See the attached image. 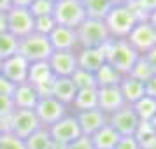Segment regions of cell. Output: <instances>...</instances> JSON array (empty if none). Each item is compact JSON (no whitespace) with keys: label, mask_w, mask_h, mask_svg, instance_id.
<instances>
[{"label":"cell","mask_w":156,"mask_h":149,"mask_svg":"<svg viewBox=\"0 0 156 149\" xmlns=\"http://www.w3.org/2000/svg\"><path fill=\"white\" fill-rule=\"evenodd\" d=\"M140 20H144V18L139 14L133 0H126V2L116 4L104 21H105L107 30L112 39H126L130 32L133 30V27L137 25V21H140Z\"/></svg>","instance_id":"1"},{"label":"cell","mask_w":156,"mask_h":149,"mask_svg":"<svg viewBox=\"0 0 156 149\" xmlns=\"http://www.w3.org/2000/svg\"><path fill=\"white\" fill-rule=\"evenodd\" d=\"M104 53H105V63L114 67L123 76L130 74V70L133 69L135 62L140 56L130 46V42H128L126 39H111L104 46Z\"/></svg>","instance_id":"2"},{"label":"cell","mask_w":156,"mask_h":149,"mask_svg":"<svg viewBox=\"0 0 156 149\" xmlns=\"http://www.w3.org/2000/svg\"><path fill=\"white\" fill-rule=\"evenodd\" d=\"M77 34V46L79 49L86 48H104L112 37L107 30V25L104 20H91L86 18L84 21L76 28Z\"/></svg>","instance_id":"3"},{"label":"cell","mask_w":156,"mask_h":149,"mask_svg":"<svg viewBox=\"0 0 156 149\" xmlns=\"http://www.w3.org/2000/svg\"><path fill=\"white\" fill-rule=\"evenodd\" d=\"M53 46L46 35H41L37 32H32L30 35L20 39L18 44V55H21L27 62L35 63V62H48L53 55Z\"/></svg>","instance_id":"4"},{"label":"cell","mask_w":156,"mask_h":149,"mask_svg":"<svg viewBox=\"0 0 156 149\" xmlns=\"http://www.w3.org/2000/svg\"><path fill=\"white\" fill-rule=\"evenodd\" d=\"M42 126L34 109H16L9 119L4 121V130L14 133L20 139H28L30 135Z\"/></svg>","instance_id":"5"},{"label":"cell","mask_w":156,"mask_h":149,"mask_svg":"<svg viewBox=\"0 0 156 149\" xmlns=\"http://www.w3.org/2000/svg\"><path fill=\"white\" fill-rule=\"evenodd\" d=\"M53 18H55L56 25H60V27L76 30L88 16H86L83 0H60V2L55 4Z\"/></svg>","instance_id":"6"},{"label":"cell","mask_w":156,"mask_h":149,"mask_svg":"<svg viewBox=\"0 0 156 149\" xmlns=\"http://www.w3.org/2000/svg\"><path fill=\"white\" fill-rule=\"evenodd\" d=\"M49 133H51V139L55 140L58 147H65L67 144L74 142L76 139L81 137V128H79V123H77V118L74 112H69L65 118H62L60 121H56L55 125H51L49 128Z\"/></svg>","instance_id":"7"},{"label":"cell","mask_w":156,"mask_h":149,"mask_svg":"<svg viewBox=\"0 0 156 149\" xmlns=\"http://www.w3.org/2000/svg\"><path fill=\"white\" fill-rule=\"evenodd\" d=\"M34 111L41 121V125L46 128H49L51 125H55L56 121H60L70 112V109L55 97H41Z\"/></svg>","instance_id":"8"},{"label":"cell","mask_w":156,"mask_h":149,"mask_svg":"<svg viewBox=\"0 0 156 149\" xmlns=\"http://www.w3.org/2000/svg\"><path fill=\"white\" fill-rule=\"evenodd\" d=\"M126 41L139 55H147L153 48H156V30L147 20H140L130 32Z\"/></svg>","instance_id":"9"},{"label":"cell","mask_w":156,"mask_h":149,"mask_svg":"<svg viewBox=\"0 0 156 149\" xmlns=\"http://www.w3.org/2000/svg\"><path fill=\"white\" fill-rule=\"evenodd\" d=\"M7 16V32L18 39L30 35L35 27V18L25 7H9L5 11Z\"/></svg>","instance_id":"10"},{"label":"cell","mask_w":156,"mask_h":149,"mask_svg":"<svg viewBox=\"0 0 156 149\" xmlns=\"http://www.w3.org/2000/svg\"><path fill=\"white\" fill-rule=\"evenodd\" d=\"M107 123L121 135V137H126V135H133L137 126H139V118L135 114L133 107L132 105H123L119 111H116L114 114L107 116Z\"/></svg>","instance_id":"11"},{"label":"cell","mask_w":156,"mask_h":149,"mask_svg":"<svg viewBox=\"0 0 156 149\" xmlns=\"http://www.w3.org/2000/svg\"><path fill=\"white\" fill-rule=\"evenodd\" d=\"M48 63L55 77H70L77 70V51H53Z\"/></svg>","instance_id":"12"},{"label":"cell","mask_w":156,"mask_h":149,"mask_svg":"<svg viewBox=\"0 0 156 149\" xmlns=\"http://www.w3.org/2000/svg\"><path fill=\"white\" fill-rule=\"evenodd\" d=\"M28 67H30V62H27L21 55H14V56L2 62V76L5 79H9L12 84L18 86L21 83H27Z\"/></svg>","instance_id":"13"},{"label":"cell","mask_w":156,"mask_h":149,"mask_svg":"<svg viewBox=\"0 0 156 149\" xmlns=\"http://www.w3.org/2000/svg\"><path fill=\"white\" fill-rule=\"evenodd\" d=\"M48 39H49V42L55 51H77L79 49L77 34H76L74 28H67V27L56 25L55 30L48 35Z\"/></svg>","instance_id":"14"},{"label":"cell","mask_w":156,"mask_h":149,"mask_svg":"<svg viewBox=\"0 0 156 149\" xmlns=\"http://www.w3.org/2000/svg\"><path fill=\"white\" fill-rule=\"evenodd\" d=\"M125 104V98L121 95L119 86H109V88H98V109L104 114L111 116L116 111H119Z\"/></svg>","instance_id":"15"},{"label":"cell","mask_w":156,"mask_h":149,"mask_svg":"<svg viewBox=\"0 0 156 149\" xmlns=\"http://www.w3.org/2000/svg\"><path fill=\"white\" fill-rule=\"evenodd\" d=\"M81 133L91 137L97 133L102 126L107 125V114H104L100 109H91V111H84V112H76Z\"/></svg>","instance_id":"16"},{"label":"cell","mask_w":156,"mask_h":149,"mask_svg":"<svg viewBox=\"0 0 156 149\" xmlns=\"http://www.w3.org/2000/svg\"><path fill=\"white\" fill-rule=\"evenodd\" d=\"M105 63V53L104 48H86V49H77V69L88 72L98 70Z\"/></svg>","instance_id":"17"},{"label":"cell","mask_w":156,"mask_h":149,"mask_svg":"<svg viewBox=\"0 0 156 149\" xmlns=\"http://www.w3.org/2000/svg\"><path fill=\"white\" fill-rule=\"evenodd\" d=\"M39 98H41V95L37 91V88L32 86L30 83L18 84L12 93V102H14L16 109H35Z\"/></svg>","instance_id":"18"},{"label":"cell","mask_w":156,"mask_h":149,"mask_svg":"<svg viewBox=\"0 0 156 149\" xmlns=\"http://www.w3.org/2000/svg\"><path fill=\"white\" fill-rule=\"evenodd\" d=\"M119 90H121V95H123L126 105H133L135 102H139L146 95L144 83L139 81V79L132 77V76H123V79H121V83H119Z\"/></svg>","instance_id":"19"},{"label":"cell","mask_w":156,"mask_h":149,"mask_svg":"<svg viewBox=\"0 0 156 149\" xmlns=\"http://www.w3.org/2000/svg\"><path fill=\"white\" fill-rule=\"evenodd\" d=\"M76 93H77V88L70 77H55L53 88H51V97H55L56 100H60L62 104H65L70 109Z\"/></svg>","instance_id":"20"},{"label":"cell","mask_w":156,"mask_h":149,"mask_svg":"<svg viewBox=\"0 0 156 149\" xmlns=\"http://www.w3.org/2000/svg\"><path fill=\"white\" fill-rule=\"evenodd\" d=\"M70 109L76 112H84L91 109H98V88H86V90H77Z\"/></svg>","instance_id":"21"},{"label":"cell","mask_w":156,"mask_h":149,"mask_svg":"<svg viewBox=\"0 0 156 149\" xmlns=\"http://www.w3.org/2000/svg\"><path fill=\"white\" fill-rule=\"evenodd\" d=\"M55 79V74L51 70V67L48 62H35V63H30L28 67V79L27 83H30L32 86H44L51 83Z\"/></svg>","instance_id":"22"},{"label":"cell","mask_w":156,"mask_h":149,"mask_svg":"<svg viewBox=\"0 0 156 149\" xmlns=\"http://www.w3.org/2000/svg\"><path fill=\"white\" fill-rule=\"evenodd\" d=\"M119 139H121V135L109 123H107L105 126L100 128L97 133L91 135V142H93V146H95V149H116Z\"/></svg>","instance_id":"23"},{"label":"cell","mask_w":156,"mask_h":149,"mask_svg":"<svg viewBox=\"0 0 156 149\" xmlns=\"http://www.w3.org/2000/svg\"><path fill=\"white\" fill-rule=\"evenodd\" d=\"M86 16L91 20H105L111 9L116 5L114 0H83Z\"/></svg>","instance_id":"24"},{"label":"cell","mask_w":156,"mask_h":149,"mask_svg":"<svg viewBox=\"0 0 156 149\" xmlns=\"http://www.w3.org/2000/svg\"><path fill=\"white\" fill-rule=\"evenodd\" d=\"M25 147L27 149H56L58 146L51 139L49 130L46 126H41L37 132L30 135L28 139H25Z\"/></svg>","instance_id":"25"},{"label":"cell","mask_w":156,"mask_h":149,"mask_svg":"<svg viewBox=\"0 0 156 149\" xmlns=\"http://www.w3.org/2000/svg\"><path fill=\"white\" fill-rule=\"evenodd\" d=\"M95 79H97V88H109V86H119L123 74L116 70L114 67L109 63H104L98 70L95 72Z\"/></svg>","instance_id":"26"},{"label":"cell","mask_w":156,"mask_h":149,"mask_svg":"<svg viewBox=\"0 0 156 149\" xmlns=\"http://www.w3.org/2000/svg\"><path fill=\"white\" fill-rule=\"evenodd\" d=\"M133 137L137 144L140 146V149H153V146L156 144V130L153 128V125L149 121H140L139 123Z\"/></svg>","instance_id":"27"},{"label":"cell","mask_w":156,"mask_h":149,"mask_svg":"<svg viewBox=\"0 0 156 149\" xmlns=\"http://www.w3.org/2000/svg\"><path fill=\"white\" fill-rule=\"evenodd\" d=\"M133 111L137 114L139 121H153V118L156 116V100L144 95L139 102H135L133 105Z\"/></svg>","instance_id":"28"},{"label":"cell","mask_w":156,"mask_h":149,"mask_svg":"<svg viewBox=\"0 0 156 149\" xmlns=\"http://www.w3.org/2000/svg\"><path fill=\"white\" fill-rule=\"evenodd\" d=\"M18 44H20V39L14 37L9 32H4L0 34V60H7V58L18 55Z\"/></svg>","instance_id":"29"},{"label":"cell","mask_w":156,"mask_h":149,"mask_svg":"<svg viewBox=\"0 0 156 149\" xmlns=\"http://www.w3.org/2000/svg\"><path fill=\"white\" fill-rule=\"evenodd\" d=\"M128 76H132V77L139 79V81H142V83H146V81H149V79L154 76V70L151 69L147 58L144 56V55H140V56H139V60L135 62L133 69L130 70V74H128Z\"/></svg>","instance_id":"30"},{"label":"cell","mask_w":156,"mask_h":149,"mask_svg":"<svg viewBox=\"0 0 156 149\" xmlns=\"http://www.w3.org/2000/svg\"><path fill=\"white\" fill-rule=\"evenodd\" d=\"M70 79L74 81V84L77 90H86V88H97V79H95V74L88 70H83V69H77L70 76Z\"/></svg>","instance_id":"31"},{"label":"cell","mask_w":156,"mask_h":149,"mask_svg":"<svg viewBox=\"0 0 156 149\" xmlns=\"http://www.w3.org/2000/svg\"><path fill=\"white\" fill-rule=\"evenodd\" d=\"M34 18H42V16H53L55 4L51 0H34L32 5L28 7Z\"/></svg>","instance_id":"32"},{"label":"cell","mask_w":156,"mask_h":149,"mask_svg":"<svg viewBox=\"0 0 156 149\" xmlns=\"http://www.w3.org/2000/svg\"><path fill=\"white\" fill-rule=\"evenodd\" d=\"M0 149H27L25 147V140L16 137L7 130H4L0 133Z\"/></svg>","instance_id":"33"},{"label":"cell","mask_w":156,"mask_h":149,"mask_svg":"<svg viewBox=\"0 0 156 149\" xmlns=\"http://www.w3.org/2000/svg\"><path fill=\"white\" fill-rule=\"evenodd\" d=\"M56 27V21L53 16H42V18H35V27H34V32L41 34V35H49L51 32Z\"/></svg>","instance_id":"34"},{"label":"cell","mask_w":156,"mask_h":149,"mask_svg":"<svg viewBox=\"0 0 156 149\" xmlns=\"http://www.w3.org/2000/svg\"><path fill=\"white\" fill-rule=\"evenodd\" d=\"M14 111H16V107H14V102H12V97L0 95V119L2 121L9 119Z\"/></svg>","instance_id":"35"},{"label":"cell","mask_w":156,"mask_h":149,"mask_svg":"<svg viewBox=\"0 0 156 149\" xmlns=\"http://www.w3.org/2000/svg\"><path fill=\"white\" fill-rule=\"evenodd\" d=\"M135 7L139 11V14L146 20L151 12L156 11V0H133Z\"/></svg>","instance_id":"36"},{"label":"cell","mask_w":156,"mask_h":149,"mask_svg":"<svg viewBox=\"0 0 156 149\" xmlns=\"http://www.w3.org/2000/svg\"><path fill=\"white\" fill-rule=\"evenodd\" d=\"M62 149H95V146H93V142H91V137L81 135L79 139H76V140L70 142V144H67V146L62 147Z\"/></svg>","instance_id":"37"},{"label":"cell","mask_w":156,"mask_h":149,"mask_svg":"<svg viewBox=\"0 0 156 149\" xmlns=\"http://www.w3.org/2000/svg\"><path fill=\"white\" fill-rule=\"evenodd\" d=\"M116 149H140V146L137 144L133 135H126V137H121L119 139Z\"/></svg>","instance_id":"38"},{"label":"cell","mask_w":156,"mask_h":149,"mask_svg":"<svg viewBox=\"0 0 156 149\" xmlns=\"http://www.w3.org/2000/svg\"><path fill=\"white\" fill-rule=\"evenodd\" d=\"M16 90V84H12L9 79H5L4 76H0V95H7L12 97V93Z\"/></svg>","instance_id":"39"},{"label":"cell","mask_w":156,"mask_h":149,"mask_svg":"<svg viewBox=\"0 0 156 149\" xmlns=\"http://www.w3.org/2000/svg\"><path fill=\"white\" fill-rule=\"evenodd\" d=\"M144 86H146V95L156 100V74L149 79V81H146V83H144Z\"/></svg>","instance_id":"40"},{"label":"cell","mask_w":156,"mask_h":149,"mask_svg":"<svg viewBox=\"0 0 156 149\" xmlns=\"http://www.w3.org/2000/svg\"><path fill=\"white\" fill-rule=\"evenodd\" d=\"M32 2L34 0H9L11 7H25V9H28L32 5Z\"/></svg>","instance_id":"41"},{"label":"cell","mask_w":156,"mask_h":149,"mask_svg":"<svg viewBox=\"0 0 156 149\" xmlns=\"http://www.w3.org/2000/svg\"><path fill=\"white\" fill-rule=\"evenodd\" d=\"M144 56L147 58V62H149V65H151V69L154 70V74H156V48H153V49L149 51L147 55H144Z\"/></svg>","instance_id":"42"},{"label":"cell","mask_w":156,"mask_h":149,"mask_svg":"<svg viewBox=\"0 0 156 149\" xmlns=\"http://www.w3.org/2000/svg\"><path fill=\"white\" fill-rule=\"evenodd\" d=\"M7 32V16H5V11H0V34Z\"/></svg>","instance_id":"43"},{"label":"cell","mask_w":156,"mask_h":149,"mask_svg":"<svg viewBox=\"0 0 156 149\" xmlns=\"http://www.w3.org/2000/svg\"><path fill=\"white\" fill-rule=\"evenodd\" d=\"M146 20H147V21L151 23V25H153V28L156 30V11H154V12H151V14H149L147 18H146Z\"/></svg>","instance_id":"44"},{"label":"cell","mask_w":156,"mask_h":149,"mask_svg":"<svg viewBox=\"0 0 156 149\" xmlns=\"http://www.w3.org/2000/svg\"><path fill=\"white\" fill-rule=\"evenodd\" d=\"M9 7H11L9 0H0V11H7Z\"/></svg>","instance_id":"45"},{"label":"cell","mask_w":156,"mask_h":149,"mask_svg":"<svg viewBox=\"0 0 156 149\" xmlns=\"http://www.w3.org/2000/svg\"><path fill=\"white\" fill-rule=\"evenodd\" d=\"M149 123H151V125H153V128H154V130H156V116H154V118H153V121H149Z\"/></svg>","instance_id":"46"},{"label":"cell","mask_w":156,"mask_h":149,"mask_svg":"<svg viewBox=\"0 0 156 149\" xmlns=\"http://www.w3.org/2000/svg\"><path fill=\"white\" fill-rule=\"evenodd\" d=\"M2 132H4V121L0 119V133H2Z\"/></svg>","instance_id":"47"},{"label":"cell","mask_w":156,"mask_h":149,"mask_svg":"<svg viewBox=\"0 0 156 149\" xmlns=\"http://www.w3.org/2000/svg\"><path fill=\"white\" fill-rule=\"evenodd\" d=\"M0 76H2V60H0Z\"/></svg>","instance_id":"48"},{"label":"cell","mask_w":156,"mask_h":149,"mask_svg":"<svg viewBox=\"0 0 156 149\" xmlns=\"http://www.w3.org/2000/svg\"><path fill=\"white\" fill-rule=\"evenodd\" d=\"M51 2H53V4H56V2H60V0H51Z\"/></svg>","instance_id":"49"},{"label":"cell","mask_w":156,"mask_h":149,"mask_svg":"<svg viewBox=\"0 0 156 149\" xmlns=\"http://www.w3.org/2000/svg\"><path fill=\"white\" fill-rule=\"evenodd\" d=\"M56 149H62V147H56Z\"/></svg>","instance_id":"50"}]
</instances>
